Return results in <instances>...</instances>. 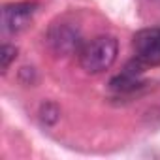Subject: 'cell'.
Wrapping results in <instances>:
<instances>
[{"label":"cell","instance_id":"cell-1","mask_svg":"<svg viewBox=\"0 0 160 160\" xmlns=\"http://www.w3.org/2000/svg\"><path fill=\"white\" fill-rule=\"evenodd\" d=\"M119 55V42L113 36H96L79 51V64L87 73H102L109 70Z\"/></svg>","mask_w":160,"mask_h":160},{"label":"cell","instance_id":"cell-2","mask_svg":"<svg viewBox=\"0 0 160 160\" xmlns=\"http://www.w3.org/2000/svg\"><path fill=\"white\" fill-rule=\"evenodd\" d=\"M45 42H47L49 49L58 57H68L73 53L79 55L81 47L85 45L79 28L66 21L53 23L45 32Z\"/></svg>","mask_w":160,"mask_h":160},{"label":"cell","instance_id":"cell-3","mask_svg":"<svg viewBox=\"0 0 160 160\" xmlns=\"http://www.w3.org/2000/svg\"><path fill=\"white\" fill-rule=\"evenodd\" d=\"M134 57L147 68L160 66V28H141L134 34Z\"/></svg>","mask_w":160,"mask_h":160},{"label":"cell","instance_id":"cell-4","mask_svg":"<svg viewBox=\"0 0 160 160\" xmlns=\"http://www.w3.org/2000/svg\"><path fill=\"white\" fill-rule=\"evenodd\" d=\"M38 4L30 2V0H23V2H12L2 8V28L6 34H19L25 30L34 13H36Z\"/></svg>","mask_w":160,"mask_h":160},{"label":"cell","instance_id":"cell-5","mask_svg":"<svg viewBox=\"0 0 160 160\" xmlns=\"http://www.w3.org/2000/svg\"><path fill=\"white\" fill-rule=\"evenodd\" d=\"M147 66H143L136 57L124 66V70L121 73H117L111 81H109V89L117 94H128V92H134L138 89L143 87V81H141V73L145 72Z\"/></svg>","mask_w":160,"mask_h":160},{"label":"cell","instance_id":"cell-6","mask_svg":"<svg viewBox=\"0 0 160 160\" xmlns=\"http://www.w3.org/2000/svg\"><path fill=\"white\" fill-rule=\"evenodd\" d=\"M60 119V108L55 102H43L40 106V121L45 126H53L57 124V121Z\"/></svg>","mask_w":160,"mask_h":160},{"label":"cell","instance_id":"cell-7","mask_svg":"<svg viewBox=\"0 0 160 160\" xmlns=\"http://www.w3.org/2000/svg\"><path fill=\"white\" fill-rule=\"evenodd\" d=\"M17 57V47L12 43H4L2 49H0V64H2V72H6L10 68V64L15 60Z\"/></svg>","mask_w":160,"mask_h":160}]
</instances>
